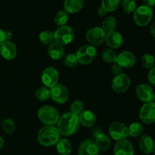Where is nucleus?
<instances>
[{
    "instance_id": "f257e3e1",
    "label": "nucleus",
    "mask_w": 155,
    "mask_h": 155,
    "mask_svg": "<svg viewBox=\"0 0 155 155\" xmlns=\"http://www.w3.org/2000/svg\"><path fill=\"white\" fill-rule=\"evenodd\" d=\"M57 126L61 135L64 136H72L78 131L80 127L79 116L71 112H67L59 117Z\"/></svg>"
},
{
    "instance_id": "f03ea898",
    "label": "nucleus",
    "mask_w": 155,
    "mask_h": 155,
    "mask_svg": "<svg viewBox=\"0 0 155 155\" xmlns=\"http://www.w3.org/2000/svg\"><path fill=\"white\" fill-rule=\"evenodd\" d=\"M61 139V134L54 126H45L39 130L37 139L41 145L51 147L56 145Z\"/></svg>"
},
{
    "instance_id": "7ed1b4c3",
    "label": "nucleus",
    "mask_w": 155,
    "mask_h": 155,
    "mask_svg": "<svg viewBox=\"0 0 155 155\" xmlns=\"http://www.w3.org/2000/svg\"><path fill=\"white\" fill-rule=\"evenodd\" d=\"M37 116L39 120L45 126H54L59 119V112L55 107L44 105L38 110Z\"/></svg>"
},
{
    "instance_id": "20e7f679",
    "label": "nucleus",
    "mask_w": 155,
    "mask_h": 155,
    "mask_svg": "<svg viewBox=\"0 0 155 155\" xmlns=\"http://www.w3.org/2000/svg\"><path fill=\"white\" fill-rule=\"evenodd\" d=\"M153 18V10L145 5L136 8L133 12V19L135 23L139 27H145L151 21Z\"/></svg>"
},
{
    "instance_id": "39448f33",
    "label": "nucleus",
    "mask_w": 155,
    "mask_h": 155,
    "mask_svg": "<svg viewBox=\"0 0 155 155\" xmlns=\"http://www.w3.org/2000/svg\"><path fill=\"white\" fill-rule=\"evenodd\" d=\"M97 51L95 46L91 45H84L80 47L77 51L76 57L79 64L87 65L92 63L96 57Z\"/></svg>"
},
{
    "instance_id": "423d86ee",
    "label": "nucleus",
    "mask_w": 155,
    "mask_h": 155,
    "mask_svg": "<svg viewBox=\"0 0 155 155\" xmlns=\"http://www.w3.org/2000/svg\"><path fill=\"white\" fill-rule=\"evenodd\" d=\"M54 42L61 45H66L72 42L74 39V29L68 25L59 27L54 33Z\"/></svg>"
},
{
    "instance_id": "0eeeda50",
    "label": "nucleus",
    "mask_w": 155,
    "mask_h": 155,
    "mask_svg": "<svg viewBox=\"0 0 155 155\" xmlns=\"http://www.w3.org/2000/svg\"><path fill=\"white\" fill-rule=\"evenodd\" d=\"M108 133L110 137L117 142L127 139L129 136L128 127L120 122H114L110 124L108 129Z\"/></svg>"
},
{
    "instance_id": "6e6552de",
    "label": "nucleus",
    "mask_w": 155,
    "mask_h": 155,
    "mask_svg": "<svg viewBox=\"0 0 155 155\" xmlns=\"http://www.w3.org/2000/svg\"><path fill=\"white\" fill-rule=\"evenodd\" d=\"M106 33L101 27H94L88 30L86 38L87 42L91 45H99L104 42Z\"/></svg>"
},
{
    "instance_id": "1a4fd4ad",
    "label": "nucleus",
    "mask_w": 155,
    "mask_h": 155,
    "mask_svg": "<svg viewBox=\"0 0 155 155\" xmlns=\"http://www.w3.org/2000/svg\"><path fill=\"white\" fill-rule=\"evenodd\" d=\"M51 98L58 104H64L69 99V92L66 86L62 84H56L50 89Z\"/></svg>"
},
{
    "instance_id": "9d476101",
    "label": "nucleus",
    "mask_w": 155,
    "mask_h": 155,
    "mask_svg": "<svg viewBox=\"0 0 155 155\" xmlns=\"http://www.w3.org/2000/svg\"><path fill=\"white\" fill-rule=\"evenodd\" d=\"M137 98L144 103L154 102L155 95L152 87L147 83H140L136 89Z\"/></svg>"
},
{
    "instance_id": "9b49d317",
    "label": "nucleus",
    "mask_w": 155,
    "mask_h": 155,
    "mask_svg": "<svg viewBox=\"0 0 155 155\" xmlns=\"http://www.w3.org/2000/svg\"><path fill=\"white\" fill-rule=\"evenodd\" d=\"M131 86L130 78L125 74H121L116 76L113 79L111 83V87L117 93L126 92Z\"/></svg>"
},
{
    "instance_id": "f8f14e48",
    "label": "nucleus",
    "mask_w": 155,
    "mask_h": 155,
    "mask_svg": "<svg viewBox=\"0 0 155 155\" xmlns=\"http://www.w3.org/2000/svg\"><path fill=\"white\" fill-rule=\"evenodd\" d=\"M41 80L45 87L51 89L58 83L59 74L54 68L48 67L42 71Z\"/></svg>"
},
{
    "instance_id": "ddd939ff",
    "label": "nucleus",
    "mask_w": 155,
    "mask_h": 155,
    "mask_svg": "<svg viewBox=\"0 0 155 155\" xmlns=\"http://www.w3.org/2000/svg\"><path fill=\"white\" fill-rule=\"evenodd\" d=\"M139 118L145 124H153L155 122V103H145L139 111Z\"/></svg>"
},
{
    "instance_id": "4468645a",
    "label": "nucleus",
    "mask_w": 155,
    "mask_h": 155,
    "mask_svg": "<svg viewBox=\"0 0 155 155\" xmlns=\"http://www.w3.org/2000/svg\"><path fill=\"white\" fill-rule=\"evenodd\" d=\"M92 136L95 137V143L98 147L99 151H106L110 148L111 145V140H110V137L100 131L98 129H95L93 130L92 133Z\"/></svg>"
},
{
    "instance_id": "2eb2a0df",
    "label": "nucleus",
    "mask_w": 155,
    "mask_h": 155,
    "mask_svg": "<svg viewBox=\"0 0 155 155\" xmlns=\"http://www.w3.org/2000/svg\"><path fill=\"white\" fill-rule=\"evenodd\" d=\"M135 150L133 144L127 139L117 141L114 147V155H134Z\"/></svg>"
},
{
    "instance_id": "dca6fc26",
    "label": "nucleus",
    "mask_w": 155,
    "mask_h": 155,
    "mask_svg": "<svg viewBox=\"0 0 155 155\" xmlns=\"http://www.w3.org/2000/svg\"><path fill=\"white\" fill-rule=\"evenodd\" d=\"M18 53L17 46L14 42L11 41H5L0 45V54L3 58L10 61L15 58Z\"/></svg>"
},
{
    "instance_id": "f3484780",
    "label": "nucleus",
    "mask_w": 155,
    "mask_h": 155,
    "mask_svg": "<svg viewBox=\"0 0 155 155\" xmlns=\"http://www.w3.org/2000/svg\"><path fill=\"white\" fill-rule=\"evenodd\" d=\"M136 58L133 52L129 51H124L120 53L117 58V64L122 68H130L135 65Z\"/></svg>"
},
{
    "instance_id": "a211bd4d",
    "label": "nucleus",
    "mask_w": 155,
    "mask_h": 155,
    "mask_svg": "<svg viewBox=\"0 0 155 155\" xmlns=\"http://www.w3.org/2000/svg\"><path fill=\"white\" fill-rule=\"evenodd\" d=\"M104 42L111 49H117L122 46L124 43V38L121 33L117 31H112L106 33Z\"/></svg>"
},
{
    "instance_id": "6ab92c4d",
    "label": "nucleus",
    "mask_w": 155,
    "mask_h": 155,
    "mask_svg": "<svg viewBox=\"0 0 155 155\" xmlns=\"http://www.w3.org/2000/svg\"><path fill=\"white\" fill-rule=\"evenodd\" d=\"M99 150L92 139L83 141L79 148V155H98Z\"/></svg>"
},
{
    "instance_id": "aec40b11",
    "label": "nucleus",
    "mask_w": 155,
    "mask_h": 155,
    "mask_svg": "<svg viewBox=\"0 0 155 155\" xmlns=\"http://www.w3.org/2000/svg\"><path fill=\"white\" fill-rule=\"evenodd\" d=\"M139 148L141 151L145 154H150L154 151V142L151 136L143 135L139 141Z\"/></svg>"
},
{
    "instance_id": "412c9836",
    "label": "nucleus",
    "mask_w": 155,
    "mask_h": 155,
    "mask_svg": "<svg viewBox=\"0 0 155 155\" xmlns=\"http://www.w3.org/2000/svg\"><path fill=\"white\" fill-rule=\"evenodd\" d=\"M79 120L80 125H83L86 127H92L96 123L97 117L94 112L91 110H83L79 115Z\"/></svg>"
},
{
    "instance_id": "4be33fe9",
    "label": "nucleus",
    "mask_w": 155,
    "mask_h": 155,
    "mask_svg": "<svg viewBox=\"0 0 155 155\" xmlns=\"http://www.w3.org/2000/svg\"><path fill=\"white\" fill-rule=\"evenodd\" d=\"M64 48L63 45L52 42L50 44L48 48V54L51 59L53 60H60L64 56Z\"/></svg>"
},
{
    "instance_id": "5701e85b",
    "label": "nucleus",
    "mask_w": 155,
    "mask_h": 155,
    "mask_svg": "<svg viewBox=\"0 0 155 155\" xmlns=\"http://www.w3.org/2000/svg\"><path fill=\"white\" fill-rule=\"evenodd\" d=\"M84 0H64V7L68 13L74 14L80 12L83 7Z\"/></svg>"
},
{
    "instance_id": "b1692460",
    "label": "nucleus",
    "mask_w": 155,
    "mask_h": 155,
    "mask_svg": "<svg viewBox=\"0 0 155 155\" xmlns=\"http://www.w3.org/2000/svg\"><path fill=\"white\" fill-rule=\"evenodd\" d=\"M55 145L57 151L61 155H69L72 151V144L67 139H60Z\"/></svg>"
},
{
    "instance_id": "393cba45",
    "label": "nucleus",
    "mask_w": 155,
    "mask_h": 155,
    "mask_svg": "<svg viewBox=\"0 0 155 155\" xmlns=\"http://www.w3.org/2000/svg\"><path fill=\"white\" fill-rule=\"evenodd\" d=\"M143 131L144 127L140 123H133L128 127L129 136H132V137H138V136H141L143 133Z\"/></svg>"
},
{
    "instance_id": "a878e982",
    "label": "nucleus",
    "mask_w": 155,
    "mask_h": 155,
    "mask_svg": "<svg viewBox=\"0 0 155 155\" xmlns=\"http://www.w3.org/2000/svg\"><path fill=\"white\" fill-rule=\"evenodd\" d=\"M117 27V20L114 17H107L103 21L102 27L106 33L114 31Z\"/></svg>"
},
{
    "instance_id": "bb28decb",
    "label": "nucleus",
    "mask_w": 155,
    "mask_h": 155,
    "mask_svg": "<svg viewBox=\"0 0 155 155\" xmlns=\"http://www.w3.org/2000/svg\"><path fill=\"white\" fill-rule=\"evenodd\" d=\"M121 0H101V7L107 12H114L119 8Z\"/></svg>"
},
{
    "instance_id": "cd10ccee",
    "label": "nucleus",
    "mask_w": 155,
    "mask_h": 155,
    "mask_svg": "<svg viewBox=\"0 0 155 155\" xmlns=\"http://www.w3.org/2000/svg\"><path fill=\"white\" fill-rule=\"evenodd\" d=\"M35 96L39 101H45L51 98L50 89L45 86H41L38 88L35 92Z\"/></svg>"
},
{
    "instance_id": "c85d7f7f",
    "label": "nucleus",
    "mask_w": 155,
    "mask_h": 155,
    "mask_svg": "<svg viewBox=\"0 0 155 155\" xmlns=\"http://www.w3.org/2000/svg\"><path fill=\"white\" fill-rule=\"evenodd\" d=\"M39 39L40 42L44 45H48L54 42V33L50 30H43L39 33Z\"/></svg>"
},
{
    "instance_id": "c756f323",
    "label": "nucleus",
    "mask_w": 155,
    "mask_h": 155,
    "mask_svg": "<svg viewBox=\"0 0 155 155\" xmlns=\"http://www.w3.org/2000/svg\"><path fill=\"white\" fill-rule=\"evenodd\" d=\"M54 21L56 25H58V27L66 25L68 21V13L64 10L59 11L54 16Z\"/></svg>"
},
{
    "instance_id": "7c9ffc66",
    "label": "nucleus",
    "mask_w": 155,
    "mask_h": 155,
    "mask_svg": "<svg viewBox=\"0 0 155 155\" xmlns=\"http://www.w3.org/2000/svg\"><path fill=\"white\" fill-rule=\"evenodd\" d=\"M101 58L102 60L104 62L107 63H117V55L111 48H107L103 51L102 54H101Z\"/></svg>"
},
{
    "instance_id": "2f4dec72",
    "label": "nucleus",
    "mask_w": 155,
    "mask_h": 155,
    "mask_svg": "<svg viewBox=\"0 0 155 155\" xmlns=\"http://www.w3.org/2000/svg\"><path fill=\"white\" fill-rule=\"evenodd\" d=\"M2 128L3 131L7 134H12L13 133H15V130H16V125L12 119L6 118L2 123Z\"/></svg>"
},
{
    "instance_id": "473e14b6",
    "label": "nucleus",
    "mask_w": 155,
    "mask_h": 155,
    "mask_svg": "<svg viewBox=\"0 0 155 155\" xmlns=\"http://www.w3.org/2000/svg\"><path fill=\"white\" fill-rule=\"evenodd\" d=\"M142 64L144 68L147 69L154 68V57L149 53L143 54L142 57Z\"/></svg>"
},
{
    "instance_id": "72a5a7b5",
    "label": "nucleus",
    "mask_w": 155,
    "mask_h": 155,
    "mask_svg": "<svg viewBox=\"0 0 155 155\" xmlns=\"http://www.w3.org/2000/svg\"><path fill=\"white\" fill-rule=\"evenodd\" d=\"M123 11L126 14H131L136 9V3L135 0H124L122 2Z\"/></svg>"
},
{
    "instance_id": "f704fd0d",
    "label": "nucleus",
    "mask_w": 155,
    "mask_h": 155,
    "mask_svg": "<svg viewBox=\"0 0 155 155\" xmlns=\"http://www.w3.org/2000/svg\"><path fill=\"white\" fill-rule=\"evenodd\" d=\"M83 110H84V104L81 101H79V100L74 101L70 106V112L78 116L83 111Z\"/></svg>"
},
{
    "instance_id": "c9c22d12",
    "label": "nucleus",
    "mask_w": 155,
    "mask_h": 155,
    "mask_svg": "<svg viewBox=\"0 0 155 155\" xmlns=\"http://www.w3.org/2000/svg\"><path fill=\"white\" fill-rule=\"evenodd\" d=\"M64 64L68 68H74V67L78 65V61H77L76 54L74 53H70L67 54L64 59Z\"/></svg>"
},
{
    "instance_id": "e433bc0d",
    "label": "nucleus",
    "mask_w": 155,
    "mask_h": 155,
    "mask_svg": "<svg viewBox=\"0 0 155 155\" xmlns=\"http://www.w3.org/2000/svg\"><path fill=\"white\" fill-rule=\"evenodd\" d=\"M110 71H111V73L113 75H114L115 77L117 75H120V74H123V68L120 66L119 64H117V63H115L113 66L110 68Z\"/></svg>"
},
{
    "instance_id": "4c0bfd02",
    "label": "nucleus",
    "mask_w": 155,
    "mask_h": 155,
    "mask_svg": "<svg viewBox=\"0 0 155 155\" xmlns=\"http://www.w3.org/2000/svg\"><path fill=\"white\" fill-rule=\"evenodd\" d=\"M148 80L149 81L150 84L152 86L155 85V68H152L149 69V71L148 73Z\"/></svg>"
},
{
    "instance_id": "58836bf2",
    "label": "nucleus",
    "mask_w": 155,
    "mask_h": 155,
    "mask_svg": "<svg viewBox=\"0 0 155 155\" xmlns=\"http://www.w3.org/2000/svg\"><path fill=\"white\" fill-rule=\"evenodd\" d=\"M143 2L145 3V5L147 6V7L152 8L154 6L155 0H143Z\"/></svg>"
},
{
    "instance_id": "ea45409f",
    "label": "nucleus",
    "mask_w": 155,
    "mask_h": 155,
    "mask_svg": "<svg viewBox=\"0 0 155 155\" xmlns=\"http://www.w3.org/2000/svg\"><path fill=\"white\" fill-rule=\"evenodd\" d=\"M5 34V41H11L12 38V33L9 30H6V31H4Z\"/></svg>"
},
{
    "instance_id": "a19ab883",
    "label": "nucleus",
    "mask_w": 155,
    "mask_h": 155,
    "mask_svg": "<svg viewBox=\"0 0 155 155\" xmlns=\"http://www.w3.org/2000/svg\"><path fill=\"white\" fill-rule=\"evenodd\" d=\"M107 12H106V11L104 10L102 7L98 8V15H100V16H105V15H107Z\"/></svg>"
},
{
    "instance_id": "79ce46f5",
    "label": "nucleus",
    "mask_w": 155,
    "mask_h": 155,
    "mask_svg": "<svg viewBox=\"0 0 155 155\" xmlns=\"http://www.w3.org/2000/svg\"><path fill=\"white\" fill-rule=\"evenodd\" d=\"M5 41V39L4 30H2L1 28H0V45H1Z\"/></svg>"
},
{
    "instance_id": "37998d69",
    "label": "nucleus",
    "mask_w": 155,
    "mask_h": 155,
    "mask_svg": "<svg viewBox=\"0 0 155 155\" xmlns=\"http://www.w3.org/2000/svg\"><path fill=\"white\" fill-rule=\"evenodd\" d=\"M155 23H153L151 26V28H150V31H151V35H152L153 37H154L155 36Z\"/></svg>"
},
{
    "instance_id": "c03bdc74",
    "label": "nucleus",
    "mask_w": 155,
    "mask_h": 155,
    "mask_svg": "<svg viewBox=\"0 0 155 155\" xmlns=\"http://www.w3.org/2000/svg\"><path fill=\"white\" fill-rule=\"evenodd\" d=\"M4 139H2V137H1V136H0V149H1L3 147V145H4Z\"/></svg>"
}]
</instances>
